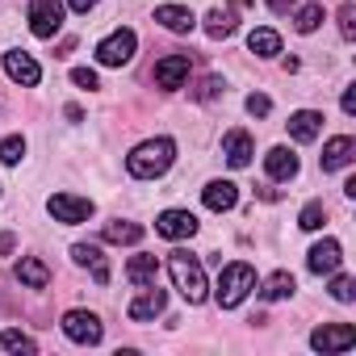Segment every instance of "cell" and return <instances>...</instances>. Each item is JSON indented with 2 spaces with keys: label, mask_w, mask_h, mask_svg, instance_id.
I'll return each mask as SVG.
<instances>
[{
  "label": "cell",
  "mask_w": 356,
  "mask_h": 356,
  "mask_svg": "<svg viewBox=\"0 0 356 356\" xmlns=\"http://www.w3.org/2000/svg\"><path fill=\"white\" fill-rule=\"evenodd\" d=\"M72 84H76V88H88V92H92V88H97L101 80H97V72H92V67H76V72H72Z\"/></svg>",
  "instance_id": "obj_34"
},
{
  "label": "cell",
  "mask_w": 356,
  "mask_h": 356,
  "mask_svg": "<svg viewBox=\"0 0 356 356\" xmlns=\"http://www.w3.org/2000/svg\"><path fill=\"white\" fill-rule=\"evenodd\" d=\"M163 306H168V293L151 281V285H138V298L126 306V314H130L134 323H151L155 314H163Z\"/></svg>",
  "instance_id": "obj_11"
},
{
  "label": "cell",
  "mask_w": 356,
  "mask_h": 356,
  "mask_svg": "<svg viewBox=\"0 0 356 356\" xmlns=\"http://www.w3.org/2000/svg\"><path fill=\"white\" fill-rule=\"evenodd\" d=\"M252 289H256V268H252V264H243V260H235V264H227V268H222L214 298H218V306H222V310H235V306H243V298H248Z\"/></svg>",
  "instance_id": "obj_3"
},
{
  "label": "cell",
  "mask_w": 356,
  "mask_h": 356,
  "mask_svg": "<svg viewBox=\"0 0 356 356\" xmlns=\"http://www.w3.org/2000/svg\"><path fill=\"white\" fill-rule=\"evenodd\" d=\"M323 222H327V206H323V202H306L302 214H298V227H302V231H318Z\"/></svg>",
  "instance_id": "obj_28"
},
{
  "label": "cell",
  "mask_w": 356,
  "mask_h": 356,
  "mask_svg": "<svg viewBox=\"0 0 356 356\" xmlns=\"http://www.w3.org/2000/svg\"><path fill=\"white\" fill-rule=\"evenodd\" d=\"M323 22H327L323 5H302V9L293 13V30H298V34H314V30H318Z\"/></svg>",
  "instance_id": "obj_27"
},
{
  "label": "cell",
  "mask_w": 356,
  "mask_h": 356,
  "mask_svg": "<svg viewBox=\"0 0 356 356\" xmlns=\"http://www.w3.org/2000/svg\"><path fill=\"white\" fill-rule=\"evenodd\" d=\"M352 159H356V138H348V134L327 138V147H323V172H339Z\"/></svg>",
  "instance_id": "obj_17"
},
{
  "label": "cell",
  "mask_w": 356,
  "mask_h": 356,
  "mask_svg": "<svg viewBox=\"0 0 356 356\" xmlns=\"http://www.w3.org/2000/svg\"><path fill=\"white\" fill-rule=\"evenodd\" d=\"M72 260H76L80 268H88L97 285H109V260H105L101 243H72Z\"/></svg>",
  "instance_id": "obj_13"
},
{
  "label": "cell",
  "mask_w": 356,
  "mask_h": 356,
  "mask_svg": "<svg viewBox=\"0 0 356 356\" xmlns=\"http://www.w3.org/2000/svg\"><path fill=\"white\" fill-rule=\"evenodd\" d=\"M63 5H67L72 13H88V9H97V0H63Z\"/></svg>",
  "instance_id": "obj_37"
},
{
  "label": "cell",
  "mask_w": 356,
  "mask_h": 356,
  "mask_svg": "<svg viewBox=\"0 0 356 356\" xmlns=\"http://www.w3.org/2000/svg\"><path fill=\"white\" fill-rule=\"evenodd\" d=\"M202 22H206L202 30H206V34H210L214 42H218V38H231V34H235V9H210V13H206Z\"/></svg>",
  "instance_id": "obj_22"
},
{
  "label": "cell",
  "mask_w": 356,
  "mask_h": 356,
  "mask_svg": "<svg viewBox=\"0 0 356 356\" xmlns=\"http://www.w3.org/2000/svg\"><path fill=\"white\" fill-rule=\"evenodd\" d=\"M189 72H193V59H189V55H163V59L155 63V84H159L163 92H176V88H185Z\"/></svg>",
  "instance_id": "obj_9"
},
{
  "label": "cell",
  "mask_w": 356,
  "mask_h": 356,
  "mask_svg": "<svg viewBox=\"0 0 356 356\" xmlns=\"http://www.w3.org/2000/svg\"><path fill=\"white\" fill-rule=\"evenodd\" d=\"M26 159V138L22 134H9L5 143H0V163H9V168H17Z\"/></svg>",
  "instance_id": "obj_29"
},
{
  "label": "cell",
  "mask_w": 356,
  "mask_h": 356,
  "mask_svg": "<svg viewBox=\"0 0 356 356\" xmlns=\"http://www.w3.org/2000/svg\"><path fill=\"white\" fill-rule=\"evenodd\" d=\"M5 76L13 80V84H22V88H34L38 80H42V67H38V59L34 55H26V51H5Z\"/></svg>",
  "instance_id": "obj_10"
},
{
  "label": "cell",
  "mask_w": 356,
  "mask_h": 356,
  "mask_svg": "<svg viewBox=\"0 0 356 356\" xmlns=\"http://www.w3.org/2000/svg\"><path fill=\"white\" fill-rule=\"evenodd\" d=\"M134 47H138L134 30H113L109 38L97 42V63H101V67H122V63L134 59Z\"/></svg>",
  "instance_id": "obj_5"
},
{
  "label": "cell",
  "mask_w": 356,
  "mask_h": 356,
  "mask_svg": "<svg viewBox=\"0 0 356 356\" xmlns=\"http://www.w3.org/2000/svg\"><path fill=\"white\" fill-rule=\"evenodd\" d=\"M222 155H227L231 168H248L252 155H256L252 134H248V130H227V134H222Z\"/></svg>",
  "instance_id": "obj_15"
},
{
  "label": "cell",
  "mask_w": 356,
  "mask_h": 356,
  "mask_svg": "<svg viewBox=\"0 0 356 356\" xmlns=\"http://www.w3.org/2000/svg\"><path fill=\"white\" fill-rule=\"evenodd\" d=\"M13 248H17V243H13V235H0V256H9Z\"/></svg>",
  "instance_id": "obj_39"
},
{
  "label": "cell",
  "mask_w": 356,
  "mask_h": 356,
  "mask_svg": "<svg viewBox=\"0 0 356 356\" xmlns=\"http://www.w3.org/2000/svg\"><path fill=\"white\" fill-rule=\"evenodd\" d=\"M222 92H227V80H222V76H206V80L197 84L193 97H197V101H218Z\"/></svg>",
  "instance_id": "obj_31"
},
{
  "label": "cell",
  "mask_w": 356,
  "mask_h": 356,
  "mask_svg": "<svg viewBox=\"0 0 356 356\" xmlns=\"http://www.w3.org/2000/svg\"><path fill=\"white\" fill-rule=\"evenodd\" d=\"M168 273H172V285L181 289V298H185L189 306H202V302L210 298L206 268H202V260H197V256H189V252L176 248V252L168 256Z\"/></svg>",
  "instance_id": "obj_2"
},
{
  "label": "cell",
  "mask_w": 356,
  "mask_h": 356,
  "mask_svg": "<svg viewBox=\"0 0 356 356\" xmlns=\"http://www.w3.org/2000/svg\"><path fill=\"white\" fill-rule=\"evenodd\" d=\"M63 30V0H30V34L55 38Z\"/></svg>",
  "instance_id": "obj_7"
},
{
  "label": "cell",
  "mask_w": 356,
  "mask_h": 356,
  "mask_svg": "<svg viewBox=\"0 0 356 356\" xmlns=\"http://www.w3.org/2000/svg\"><path fill=\"white\" fill-rule=\"evenodd\" d=\"M339 34H343V42L356 38V5H339Z\"/></svg>",
  "instance_id": "obj_33"
},
{
  "label": "cell",
  "mask_w": 356,
  "mask_h": 356,
  "mask_svg": "<svg viewBox=\"0 0 356 356\" xmlns=\"http://www.w3.org/2000/svg\"><path fill=\"white\" fill-rule=\"evenodd\" d=\"M126 277H130V285H151V281L159 277V264H155V256H130V264H126Z\"/></svg>",
  "instance_id": "obj_25"
},
{
  "label": "cell",
  "mask_w": 356,
  "mask_h": 356,
  "mask_svg": "<svg viewBox=\"0 0 356 356\" xmlns=\"http://www.w3.org/2000/svg\"><path fill=\"white\" fill-rule=\"evenodd\" d=\"M268 109H273V101H268L264 92H252V97H248V113H252V118H268Z\"/></svg>",
  "instance_id": "obj_35"
},
{
  "label": "cell",
  "mask_w": 356,
  "mask_h": 356,
  "mask_svg": "<svg viewBox=\"0 0 356 356\" xmlns=\"http://www.w3.org/2000/svg\"><path fill=\"white\" fill-rule=\"evenodd\" d=\"M331 298H335V302H352V298H356V281H352L348 273H339V277L331 281Z\"/></svg>",
  "instance_id": "obj_32"
},
{
  "label": "cell",
  "mask_w": 356,
  "mask_h": 356,
  "mask_svg": "<svg viewBox=\"0 0 356 356\" xmlns=\"http://www.w3.org/2000/svg\"><path fill=\"white\" fill-rule=\"evenodd\" d=\"M202 202H206V210L227 214V210H235V202H239V185H235V181H210V185L202 189Z\"/></svg>",
  "instance_id": "obj_18"
},
{
  "label": "cell",
  "mask_w": 356,
  "mask_h": 356,
  "mask_svg": "<svg viewBox=\"0 0 356 356\" xmlns=\"http://www.w3.org/2000/svg\"><path fill=\"white\" fill-rule=\"evenodd\" d=\"M310 348L314 352H348V348H356V327H348V323H323L310 335Z\"/></svg>",
  "instance_id": "obj_8"
},
{
  "label": "cell",
  "mask_w": 356,
  "mask_h": 356,
  "mask_svg": "<svg viewBox=\"0 0 356 356\" xmlns=\"http://www.w3.org/2000/svg\"><path fill=\"white\" fill-rule=\"evenodd\" d=\"M248 51H252V55H260V59H273V55H281V34L260 26V30H252V34H248Z\"/></svg>",
  "instance_id": "obj_23"
},
{
  "label": "cell",
  "mask_w": 356,
  "mask_h": 356,
  "mask_svg": "<svg viewBox=\"0 0 356 356\" xmlns=\"http://www.w3.org/2000/svg\"><path fill=\"white\" fill-rule=\"evenodd\" d=\"M339 260H343L339 239H323V243H314V248L306 252V268H310V273H318V277L335 273V268H339Z\"/></svg>",
  "instance_id": "obj_14"
},
{
  "label": "cell",
  "mask_w": 356,
  "mask_h": 356,
  "mask_svg": "<svg viewBox=\"0 0 356 356\" xmlns=\"http://www.w3.org/2000/svg\"><path fill=\"white\" fill-rule=\"evenodd\" d=\"M289 134L298 138V143H314L318 134H323V113H314V109H298V113H289Z\"/></svg>",
  "instance_id": "obj_20"
},
{
  "label": "cell",
  "mask_w": 356,
  "mask_h": 356,
  "mask_svg": "<svg viewBox=\"0 0 356 356\" xmlns=\"http://www.w3.org/2000/svg\"><path fill=\"white\" fill-rule=\"evenodd\" d=\"M63 335H67L72 343L92 348V343L105 339V327H101V318H97L92 310H67V314H63Z\"/></svg>",
  "instance_id": "obj_6"
},
{
  "label": "cell",
  "mask_w": 356,
  "mask_h": 356,
  "mask_svg": "<svg viewBox=\"0 0 356 356\" xmlns=\"http://www.w3.org/2000/svg\"><path fill=\"white\" fill-rule=\"evenodd\" d=\"M298 155L289 151V147H273L268 155H264V176H268V181H293V176H298Z\"/></svg>",
  "instance_id": "obj_16"
},
{
  "label": "cell",
  "mask_w": 356,
  "mask_h": 356,
  "mask_svg": "<svg viewBox=\"0 0 356 356\" xmlns=\"http://www.w3.org/2000/svg\"><path fill=\"white\" fill-rule=\"evenodd\" d=\"M339 105H343V113H348V118L356 113V84H352V88H343V101H339Z\"/></svg>",
  "instance_id": "obj_36"
},
{
  "label": "cell",
  "mask_w": 356,
  "mask_h": 356,
  "mask_svg": "<svg viewBox=\"0 0 356 356\" xmlns=\"http://www.w3.org/2000/svg\"><path fill=\"white\" fill-rule=\"evenodd\" d=\"M264 5H268V9H273V13H289V9H293V5H298V0H264Z\"/></svg>",
  "instance_id": "obj_38"
},
{
  "label": "cell",
  "mask_w": 356,
  "mask_h": 356,
  "mask_svg": "<svg viewBox=\"0 0 356 356\" xmlns=\"http://www.w3.org/2000/svg\"><path fill=\"white\" fill-rule=\"evenodd\" d=\"M138 239H143V227H138V222H126V218L105 222V243H126V248H134Z\"/></svg>",
  "instance_id": "obj_24"
},
{
  "label": "cell",
  "mask_w": 356,
  "mask_h": 356,
  "mask_svg": "<svg viewBox=\"0 0 356 356\" xmlns=\"http://www.w3.org/2000/svg\"><path fill=\"white\" fill-rule=\"evenodd\" d=\"M293 289H298V281L289 273H273L260 293H264V302H281V298H293Z\"/></svg>",
  "instance_id": "obj_26"
},
{
  "label": "cell",
  "mask_w": 356,
  "mask_h": 356,
  "mask_svg": "<svg viewBox=\"0 0 356 356\" xmlns=\"http://www.w3.org/2000/svg\"><path fill=\"white\" fill-rule=\"evenodd\" d=\"M92 210H97V206H92L88 197H76V193H51V197H47V214H51L55 222H63V227L88 222Z\"/></svg>",
  "instance_id": "obj_4"
},
{
  "label": "cell",
  "mask_w": 356,
  "mask_h": 356,
  "mask_svg": "<svg viewBox=\"0 0 356 356\" xmlns=\"http://www.w3.org/2000/svg\"><path fill=\"white\" fill-rule=\"evenodd\" d=\"M172 159H176V143L159 134V138L138 143V147L126 155V172L134 176V181H155V176H163V172L172 168Z\"/></svg>",
  "instance_id": "obj_1"
},
{
  "label": "cell",
  "mask_w": 356,
  "mask_h": 356,
  "mask_svg": "<svg viewBox=\"0 0 356 356\" xmlns=\"http://www.w3.org/2000/svg\"><path fill=\"white\" fill-rule=\"evenodd\" d=\"M0 348H5V352H38V343L26 331H17V327H9L5 335H0Z\"/></svg>",
  "instance_id": "obj_30"
},
{
  "label": "cell",
  "mask_w": 356,
  "mask_h": 356,
  "mask_svg": "<svg viewBox=\"0 0 356 356\" xmlns=\"http://www.w3.org/2000/svg\"><path fill=\"white\" fill-rule=\"evenodd\" d=\"M17 281H22V285H30V289H47L51 268H47L38 256H22V264H17Z\"/></svg>",
  "instance_id": "obj_21"
},
{
  "label": "cell",
  "mask_w": 356,
  "mask_h": 356,
  "mask_svg": "<svg viewBox=\"0 0 356 356\" xmlns=\"http://www.w3.org/2000/svg\"><path fill=\"white\" fill-rule=\"evenodd\" d=\"M155 231H159L163 239H172V243H181V239H193V235H197V218H193L189 210H163V214L155 218Z\"/></svg>",
  "instance_id": "obj_12"
},
{
  "label": "cell",
  "mask_w": 356,
  "mask_h": 356,
  "mask_svg": "<svg viewBox=\"0 0 356 356\" xmlns=\"http://www.w3.org/2000/svg\"><path fill=\"white\" fill-rule=\"evenodd\" d=\"M155 22H159L168 34H189V30L197 26V17H193L185 5H159V9H155Z\"/></svg>",
  "instance_id": "obj_19"
}]
</instances>
